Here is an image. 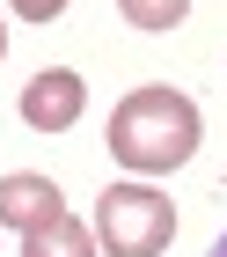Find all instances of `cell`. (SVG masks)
Here are the masks:
<instances>
[{"label":"cell","instance_id":"cell-9","mask_svg":"<svg viewBox=\"0 0 227 257\" xmlns=\"http://www.w3.org/2000/svg\"><path fill=\"white\" fill-rule=\"evenodd\" d=\"M0 52H8V22H0Z\"/></svg>","mask_w":227,"mask_h":257},{"label":"cell","instance_id":"cell-7","mask_svg":"<svg viewBox=\"0 0 227 257\" xmlns=\"http://www.w3.org/2000/svg\"><path fill=\"white\" fill-rule=\"evenodd\" d=\"M22 22H52V15H66V0H8Z\"/></svg>","mask_w":227,"mask_h":257},{"label":"cell","instance_id":"cell-5","mask_svg":"<svg viewBox=\"0 0 227 257\" xmlns=\"http://www.w3.org/2000/svg\"><path fill=\"white\" fill-rule=\"evenodd\" d=\"M22 257H95V235L74 213H59V220H44V228L22 235Z\"/></svg>","mask_w":227,"mask_h":257},{"label":"cell","instance_id":"cell-6","mask_svg":"<svg viewBox=\"0 0 227 257\" xmlns=\"http://www.w3.org/2000/svg\"><path fill=\"white\" fill-rule=\"evenodd\" d=\"M117 8H125L132 30H176V22L190 15V0H117Z\"/></svg>","mask_w":227,"mask_h":257},{"label":"cell","instance_id":"cell-3","mask_svg":"<svg viewBox=\"0 0 227 257\" xmlns=\"http://www.w3.org/2000/svg\"><path fill=\"white\" fill-rule=\"evenodd\" d=\"M88 110V81L66 74V66H44L37 81H22V125L30 133H66Z\"/></svg>","mask_w":227,"mask_h":257},{"label":"cell","instance_id":"cell-4","mask_svg":"<svg viewBox=\"0 0 227 257\" xmlns=\"http://www.w3.org/2000/svg\"><path fill=\"white\" fill-rule=\"evenodd\" d=\"M66 206H59V184L37 177V169H15V177H0V228H44V220H59Z\"/></svg>","mask_w":227,"mask_h":257},{"label":"cell","instance_id":"cell-2","mask_svg":"<svg viewBox=\"0 0 227 257\" xmlns=\"http://www.w3.org/2000/svg\"><path fill=\"white\" fill-rule=\"evenodd\" d=\"M95 235L110 257H161L176 235V206L154 184H110L95 198Z\"/></svg>","mask_w":227,"mask_h":257},{"label":"cell","instance_id":"cell-1","mask_svg":"<svg viewBox=\"0 0 227 257\" xmlns=\"http://www.w3.org/2000/svg\"><path fill=\"white\" fill-rule=\"evenodd\" d=\"M110 155L139 177H169L198 155V103L176 88H132L110 110Z\"/></svg>","mask_w":227,"mask_h":257},{"label":"cell","instance_id":"cell-8","mask_svg":"<svg viewBox=\"0 0 227 257\" xmlns=\"http://www.w3.org/2000/svg\"><path fill=\"white\" fill-rule=\"evenodd\" d=\"M205 257H227V228H220V242H212V250H205Z\"/></svg>","mask_w":227,"mask_h":257}]
</instances>
